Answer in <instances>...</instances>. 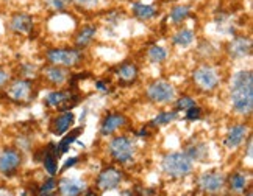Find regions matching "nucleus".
<instances>
[{"label":"nucleus","instance_id":"obj_1","mask_svg":"<svg viewBox=\"0 0 253 196\" xmlns=\"http://www.w3.org/2000/svg\"><path fill=\"white\" fill-rule=\"evenodd\" d=\"M231 106L239 115H250L253 111V76L250 70H239L231 78Z\"/></svg>","mask_w":253,"mask_h":196},{"label":"nucleus","instance_id":"obj_2","mask_svg":"<svg viewBox=\"0 0 253 196\" xmlns=\"http://www.w3.org/2000/svg\"><path fill=\"white\" fill-rule=\"evenodd\" d=\"M161 166L170 178H184L192 171V159L186 153H170L164 156Z\"/></svg>","mask_w":253,"mask_h":196},{"label":"nucleus","instance_id":"obj_3","mask_svg":"<svg viewBox=\"0 0 253 196\" xmlns=\"http://www.w3.org/2000/svg\"><path fill=\"white\" fill-rule=\"evenodd\" d=\"M33 81L28 78H14L5 87V97L16 104H27L35 97Z\"/></svg>","mask_w":253,"mask_h":196},{"label":"nucleus","instance_id":"obj_4","mask_svg":"<svg viewBox=\"0 0 253 196\" xmlns=\"http://www.w3.org/2000/svg\"><path fill=\"white\" fill-rule=\"evenodd\" d=\"M45 58L52 65L74 67L82 61V52L79 48H50L47 50Z\"/></svg>","mask_w":253,"mask_h":196},{"label":"nucleus","instance_id":"obj_5","mask_svg":"<svg viewBox=\"0 0 253 196\" xmlns=\"http://www.w3.org/2000/svg\"><path fill=\"white\" fill-rule=\"evenodd\" d=\"M22 163V153L17 148H3L0 150V176L13 178L19 171Z\"/></svg>","mask_w":253,"mask_h":196},{"label":"nucleus","instance_id":"obj_6","mask_svg":"<svg viewBox=\"0 0 253 196\" xmlns=\"http://www.w3.org/2000/svg\"><path fill=\"white\" fill-rule=\"evenodd\" d=\"M35 28V17L27 11H14L8 19V30L17 36H28Z\"/></svg>","mask_w":253,"mask_h":196},{"label":"nucleus","instance_id":"obj_7","mask_svg":"<svg viewBox=\"0 0 253 196\" xmlns=\"http://www.w3.org/2000/svg\"><path fill=\"white\" fill-rule=\"evenodd\" d=\"M192 80L196 83V86L200 91H214L219 84V73L216 68H212L211 65H200L199 68H196L192 73Z\"/></svg>","mask_w":253,"mask_h":196},{"label":"nucleus","instance_id":"obj_8","mask_svg":"<svg viewBox=\"0 0 253 196\" xmlns=\"http://www.w3.org/2000/svg\"><path fill=\"white\" fill-rule=\"evenodd\" d=\"M110 154L113 156L114 161L121 163H128L134 156V143L125 135L116 137L110 143Z\"/></svg>","mask_w":253,"mask_h":196},{"label":"nucleus","instance_id":"obj_9","mask_svg":"<svg viewBox=\"0 0 253 196\" xmlns=\"http://www.w3.org/2000/svg\"><path fill=\"white\" fill-rule=\"evenodd\" d=\"M145 95L153 103H170L175 98V87L164 80H157L147 87Z\"/></svg>","mask_w":253,"mask_h":196},{"label":"nucleus","instance_id":"obj_10","mask_svg":"<svg viewBox=\"0 0 253 196\" xmlns=\"http://www.w3.org/2000/svg\"><path fill=\"white\" fill-rule=\"evenodd\" d=\"M225 184V176L219 171H208V173H203L199 179V187L203 192H208V193H214L223 187Z\"/></svg>","mask_w":253,"mask_h":196},{"label":"nucleus","instance_id":"obj_11","mask_svg":"<svg viewBox=\"0 0 253 196\" xmlns=\"http://www.w3.org/2000/svg\"><path fill=\"white\" fill-rule=\"evenodd\" d=\"M121 182H122V173L113 168V166L105 168L99 174V179H97V185H99L100 190H114L119 187Z\"/></svg>","mask_w":253,"mask_h":196},{"label":"nucleus","instance_id":"obj_12","mask_svg":"<svg viewBox=\"0 0 253 196\" xmlns=\"http://www.w3.org/2000/svg\"><path fill=\"white\" fill-rule=\"evenodd\" d=\"M126 123V117L121 112H111L105 117V120L102 122L100 126V132L102 135H111L113 132H116L119 128Z\"/></svg>","mask_w":253,"mask_h":196},{"label":"nucleus","instance_id":"obj_13","mask_svg":"<svg viewBox=\"0 0 253 196\" xmlns=\"http://www.w3.org/2000/svg\"><path fill=\"white\" fill-rule=\"evenodd\" d=\"M250 52H252L250 37H246V36L235 37L228 44V53L231 58H246L250 55Z\"/></svg>","mask_w":253,"mask_h":196},{"label":"nucleus","instance_id":"obj_14","mask_svg":"<svg viewBox=\"0 0 253 196\" xmlns=\"http://www.w3.org/2000/svg\"><path fill=\"white\" fill-rule=\"evenodd\" d=\"M247 131L249 128L246 125H235V126H231V128L228 130V134L225 137V145H227V148L230 150H235L238 148V146L244 142V139L247 137Z\"/></svg>","mask_w":253,"mask_h":196},{"label":"nucleus","instance_id":"obj_15","mask_svg":"<svg viewBox=\"0 0 253 196\" xmlns=\"http://www.w3.org/2000/svg\"><path fill=\"white\" fill-rule=\"evenodd\" d=\"M74 122H75V115L72 114V111H66L61 115H58L52 122V132L55 135H61L71 128Z\"/></svg>","mask_w":253,"mask_h":196},{"label":"nucleus","instance_id":"obj_16","mask_svg":"<svg viewBox=\"0 0 253 196\" xmlns=\"http://www.w3.org/2000/svg\"><path fill=\"white\" fill-rule=\"evenodd\" d=\"M86 189V184L80 179H75V178H66L61 179L60 182V192L64 196H79L82 192H84Z\"/></svg>","mask_w":253,"mask_h":196},{"label":"nucleus","instance_id":"obj_17","mask_svg":"<svg viewBox=\"0 0 253 196\" xmlns=\"http://www.w3.org/2000/svg\"><path fill=\"white\" fill-rule=\"evenodd\" d=\"M44 76L48 83H52L55 86H60V84L66 83V80L69 78V73H67L63 67L50 64L44 68Z\"/></svg>","mask_w":253,"mask_h":196},{"label":"nucleus","instance_id":"obj_18","mask_svg":"<svg viewBox=\"0 0 253 196\" xmlns=\"http://www.w3.org/2000/svg\"><path fill=\"white\" fill-rule=\"evenodd\" d=\"M131 13L139 21H150V19L158 14V8L153 5H145L142 2H134L131 5Z\"/></svg>","mask_w":253,"mask_h":196},{"label":"nucleus","instance_id":"obj_19","mask_svg":"<svg viewBox=\"0 0 253 196\" xmlns=\"http://www.w3.org/2000/svg\"><path fill=\"white\" fill-rule=\"evenodd\" d=\"M138 67L134 63H125L118 68V78L122 84H131L138 80Z\"/></svg>","mask_w":253,"mask_h":196},{"label":"nucleus","instance_id":"obj_20","mask_svg":"<svg viewBox=\"0 0 253 196\" xmlns=\"http://www.w3.org/2000/svg\"><path fill=\"white\" fill-rule=\"evenodd\" d=\"M95 33H97V27L95 25H84V27H82L80 30H79V33L75 34V45L79 47V48L87 47L92 42Z\"/></svg>","mask_w":253,"mask_h":196},{"label":"nucleus","instance_id":"obj_21","mask_svg":"<svg viewBox=\"0 0 253 196\" xmlns=\"http://www.w3.org/2000/svg\"><path fill=\"white\" fill-rule=\"evenodd\" d=\"M194 39H196V34H194L192 30H189V28H181V30H178L173 34L172 42L180 47H188L194 42Z\"/></svg>","mask_w":253,"mask_h":196},{"label":"nucleus","instance_id":"obj_22","mask_svg":"<svg viewBox=\"0 0 253 196\" xmlns=\"http://www.w3.org/2000/svg\"><path fill=\"white\" fill-rule=\"evenodd\" d=\"M189 14H191V6L189 5H177V6H173L170 9L169 17H170V21L173 24H180V22L184 21V19H188Z\"/></svg>","mask_w":253,"mask_h":196},{"label":"nucleus","instance_id":"obj_23","mask_svg":"<svg viewBox=\"0 0 253 196\" xmlns=\"http://www.w3.org/2000/svg\"><path fill=\"white\" fill-rule=\"evenodd\" d=\"M83 132V126H82V128H77V130H74L71 134H67L66 137H64V139L60 142V145H58V148H60V151H61V154L63 153H66L67 150H69V146L77 140V139H79V135Z\"/></svg>","mask_w":253,"mask_h":196},{"label":"nucleus","instance_id":"obj_24","mask_svg":"<svg viewBox=\"0 0 253 196\" xmlns=\"http://www.w3.org/2000/svg\"><path fill=\"white\" fill-rule=\"evenodd\" d=\"M247 185V178L241 173H233L230 176V189L233 192H242Z\"/></svg>","mask_w":253,"mask_h":196},{"label":"nucleus","instance_id":"obj_25","mask_svg":"<svg viewBox=\"0 0 253 196\" xmlns=\"http://www.w3.org/2000/svg\"><path fill=\"white\" fill-rule=\"evenodd\" d=\"M71 95V92H63V91H56V92H50L45 98V103L48 106H55V107H60L61 103L66 100L67 97Z\"/></svg>","mask_w":253,"mask_h":196},{"label":"nucleus","instance_id":"obj_26","mask_svg":"<svg viewBox=\"0 0 253 196\" xmlns=\"http://www.w3.org/2000/svg\"><path fill=\"white\" fill-rule=\"evenodd\" d=\"M147 55H149L152 63H163L168 58V50L166 48H163L161 45H153L149 48Z\"/></svg>","mask_w":253,"mask_h":196},{"label":"nucleus","instance_id":"obj_27","mask_svg":"<svg viewBox=\"0 0 253 196\" xmlns=\"http://www.w3.org/2000/svg\"><path fill=\"white\" fill-rule=\"evenodd\" d=\"M44 6L52 13L63 11L67 8V5H71V0H42Z\"/></svg>","mask_w":253,"mask_h":196},{"label":"nucleus","instance_id":"obj_28","mask_svg":"<svg viewBox=\"0 0 253 196\" xmlns=\"http://www.w3.org/2000/svg\"><path fill=\"white\" fill-rule=\"evenodd\" d=\"M177 119V112L175 111H170V112H161L158 114L155 119L150 122V126H161V125H168L170 122H173Z\"/></svg>","mask_w":253,"mask_h":196},{"label":"nucleus","instance_id":"obj_29","mask_svg":"<svg viewBox=\"0 0 253 196\" xmlns=\"http://www.w3.org/2000/svg\"><path fill=\"white\" fill-rule=\"evenodd\" d=\"M189 158L194 161H200V159H203L205 158V154H207V146L205 145H202V143H199V145H192L191 148L188 150V153H186Z\"/></svg>","mask_w":253,"mask_h":196},{"label":"nucleus","instance_id":"obj_30","mask_svg":"<svg viewBox=\"0 0 253 196\" xmlns=\"http://www.w3.org/2000/svg\"><path fill=\"white\" fill-rule=\"evenodd\" d=\"M71 3L79 9H82V11H91V9L97 8L99 0H71Z\"/></svg>","mask_w":253,"mask_h":196},{"label":"nucleus","instance_id":"obj_31","mask_svg":"<svg viewBox=\"0 0 253 196\" xmlns=\"http://www.w3.org/2000/svg\"><path fill=\"white\" fill-rule=\"evenodd\" d=\"M55 189H56V182L53 178H50L48 181H45V184H42V187L40 189V196H52Z\"/></svg>","mask_w":253,"mask_h":196},{"label":"nucleus","instance_id":"obj_32","mask_svg":"<svg viewBox=\"0 0 253 196\" xmlns=\"http://www.w3.org/2000/svg\"><path fill=\"white\" fill-rule=\"evenodd\" d=\"M192 106H196V101L192 100L191 97H181L180 100L177 101V109H183V111H188L189 107H192Z\"/></svg>","mask_w":253,"mask_h":196},{"label":"nucleus","instance_id":"obj_33","mask_svg":"<svg viewBox=\"0 0 253 196\" xmlns=\"http://www.w3.org/2000/svg\"><path fill=\"white\" fill-rule=\"evenodd\" d=\"M9 81H11V73H9L6 68L0 67V91H3Z\"/></svg>","mask_w":253,"mask_h":196},{"label":"nucleus","instance_id":"obj_34","mask_svg":"<svg viewBox=\"0 0 253 196\" xmlns=\"http://www.w3.org/2000/svg\"><path fill=\"white\" fill-rule=\"evenodd\" d=\"M200 117H202V111H200V107H197V106H192V107H189V109L186 111V119L191 120V122L199 120Z\"/></svg>","mask_w":253,"mask_h":196},{"label":"nucleus","instance_id":"obj_35","mask_svg":"<svg viewBox=\"0 0 253 196\" xmlns=\"http://www.w3.org/2000/svg\"><path fill=\"white\" fill-rule=\"evenodd\" d=\"M77 162H79V158H72V159H69V161L66 162V165L63 166V170H67V168H69V166H74Z\"/></svg>","mask_w":253,"mask_h":196},{"label":"nucleus","instance_id":"obj_36","mask_svg":"<svg viewBox=\"0 0 253 196\" xmlns=\"http://www.w3.org/2000/svg\"><path fill=\"white\" fill-rule=\"evenodd\" d=\"M0 196H14L13 192H9L6 187H0Z\"/></svg>","mask_w":253,"mask_h":196},{"label":"nucleus","instance_id":"obj_37","mask_svg":"<svg viewBox=\"0 0 253 196\" xmlns=\"http://www.w3.org/2000/svg\"><path fill=\"white\" fill-rule=\"evenodd\" d=\"M97 87H99V91H102V92H106V89H108V87L105 86L103 81H99V83H97Z\"/></svg>","mask_w":253,"mask_h":196},{"label":"nucleus","instance_id":"obj_38","mask_svg":"<svg viewBox=\"0 0 253 196\" xmlns=\"http://www.w3.org/2000/svg\"><path fill=\"white\" fill-rule=\"evenodd\" d=\"M247 154L250 156V158H252V139H249V146H247Z\"/></svg>","mask_w":253,"mask_h":196},{"label":"nucleus","instance_id":"obj_39","mask_svg":"<svg viewBox=\"0 0 253 196\" xmlns=\"http://www.w3.org/2000/svg\"><path fill=\"white\" fill-rule=\"evenodd\" d=\"M2 3H8V2H11V0H0Z\"/></svg>","mask_w":253,"mask_h":196},{"label":"nucleus","instance_id":"obj_40","mask_svg":"<svg viewBox=\"0 0 253 196\" xmlns=\"http://www.w3.org/2000/svg\"><path fill=\"white\" fill-rule=\"evenodd\" d=\"M249 196H252V193H249Z\"/></svg>","mask_w":253,"mask_h":196}]
</instances>
